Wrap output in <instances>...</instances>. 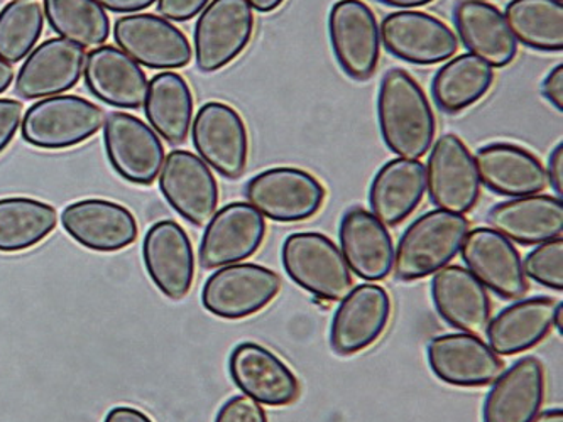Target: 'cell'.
Here are the masks:
<instances>
[{"label":"cell","mask_w":563,"mask_h":422,"mask_svg":"<svg viewBox=\"0 0 563 422\" xmlns=\"http://www.w3.org/2000/svg\"><path fill=\"white\" fill-rule=\"evenodd\" d=\"M377 122L380 137L395 156L418 160L435 143L432 103L407 69H388L380 80Z\"/></svg>","instance_id":"cell-1"},{"label":"cell","mask_w":563,"mask_h":422,"mask_svg":"<svg viewBox=\"0 0 563 422\" xmlns=\"http://www.w3.org/2000/svg\"><path fill=\"white\" fill-rule=\"evenodd\" d=\"M471 223L449 211H427L415 220L395 248L393 273L401 282L424 279L450 266L464 244Z\"/></svg>","instance_id":"cell-2"},{"label":"cell","mask_w":563,"mask_h":422,"mask_svg":"<svg viewBox=\"0 0 563 422\" xmlns=\"http://www.w3.org/2000/svg\"><path fill=\"white\" fill-rule=\"evenodd\" d=\"M282 263L298 288L323 301H342L354 288L341 248L323 233H291L283 242Z\"/></svg>","instance_id":"cell-3"},{"label":"cell","mask_w":563,"mask_h":422,"mask_svg":"<svg viewBox=\"0 0 563 422\" xmlns=\"http://www.w3.org/2000/svg\"><path fill=\"white\" fill-rule=\"evenodd\" d=\"M106 122L102 107L78 96L41 99L21 121V135L41 151H65L92 138Z\"/></svg>","instance_id":"cell-4"},{"label":"cell","mask_w":563,"mask_h":422,"mask_svg":"<svg viewBox=\"0 0 563 422\" xmlns=\"http://www.w3.org/2000/svg\"><path fill=\"white\" fill-rule=\"evenodd\" d=\"M245 200L264 219L300 223L313 219L327 200L325 186L317 176L291 166H278L253 176L244 188Z\"/></svg>","instance_id":"cell-5"},{"label":"cell","mask_w":563,"mask_h":422,"mask_svg":"<svg viewBox=\"0 0 563 422\" xmlns=\"http://www.w3.org/2000/svg\"><path fill=\"white\" fill-rule=\"evenodd\" d=\"M256 30V15L245 0H210L194 30L195 65L201 74H216L247 49Z\"/></svg>","instance_id":"cell-6"},{"label":"cell","mask_w":563,"mask_h":422,"mask_svg":"<svg viewBox=\"0 0 563 422\" xmlns=\"http://www.w3.org/2000/svg\"><path fill=\"white\" fill-rule=\"evenodd\" d=\"M282 289V276L269 267L232 264L210 274L201 289V307L220 320H245L266 310Z\"/></svg>","instance_id":"cell-7"},{"label":"cell","mask_w":563,"mask_h":422,"mask_svg":"<svg viewBox=\"0 0 563 422\" xmlns=\"http://www.w3.org/2000/svg\"><path fill=\"white\" fill-rule=\"evenodd\" d=\"M198 157L225 179L242 178L250 160V132L241 113L223 102H207L191 122Z\"/></svg>","instance_id":"cell-8"},{"label":"cell","mask_w":563,"mask_h":422,"mask_svg":"<svg viewBox=\"0 0 563 422\" xmlns=\"http://www.w3.org/2000/svg\"><path fill=\"white\" fill-rule=\"evenodd\" d=\"M427 193L439 210L467 215L479 203L481 179L467 144L459 135L443 134L430 147Z\"/></svg>","instance_id":"cell-9"},{"label":"cell","mask_w":563,"mask_h":422,"mask_svg":"<svg viewBox=\"0 0 563 422\" xmlns=\"http://www.w3.org/2000/svg\"><path fill=\"white\" fill-rule=\"evenodd\" d=\"M333 56L351 80L367 81L380 62L379 22L364 0H336L329 12Z\"/></svg>","instance_id":"cell-10"},{"label":"cell","mask_w":563,"mask_h":422,"mask_svg":"<svg viewBox=\"0 0 563 422\" xmlns=\"http://www.w3.org/2000/svg\"><path fill=\"white\" fill-rule=\"evenodd\" d=\"M103 146L112 169L131 185H153L165 163L162 137L132 113L106 115Z\"/></svg>","instance_id":"cell-11"},{"label":"cell","mask_w":563,"mask_h":422,"mask_svg":"<svg viewBox=\"0 0 563 422\" xmlns=\"http://www.w3.org/2000/svg\"><path fill=\"white\" fill-rule=\"evenodd\" d=\"M379 33L386 52L410 65H439L459 52L454 30L428 12H391L380 22Z\"/></svg>","instance_id":"cell-12"},{"label":"cell","mask_w":563,"mask_h":422,"mask_svg":"<svg viewBox=\"0 0 563 422\" xmlns=\"http://www.w3.org/2000/svg\"><path fill=\"white\" fill-rule=\"evenodd\" d=\"M266 232V220L256 208L244 201L225 204L213 213L201 235V269L216 270L251 259L263 245Z\"/></svg>","instance_id":"cell-13"},{"label":"cell","mask_w":563,"mask_h":422,"mask_svg":"<svg viewBox=\"0 0 563 422\" xmlns=\"http://www.w3.org/2000/svg\"><path fill=\"white\" fill-rule=\"evenodd\" d=\"M391 296L377 285H361L342 299L330 323L333 354L352 357L371 348L385 335L391 321Z\"/></svg>","instance_id":"cell-14"},{"label":"cell","mask_w":563,"mask_h":422,"mask_svg":"<svg viewBox=\"0 0 563 422\" xmlns=\"http://www.w3.org/2000/svg\"><path fill=\"white\" fill-rule=\"evenodd\" d=\"M459 254L465 269L494 295L506 301H518L527 296L530 286L520 252L501 233L487 226L468 230Z\"/></svg>","instance_id":"cell-15"},{"label":"cell","mask_w":563,"mask_h":422,"mask_svg":"<svg viewBox=\"0 0 563 422\" xmlns=\"http://www.w3.org/2000/svg\"><path fill=\"white\" fill-rule=\"evenodd\" d=\"M159 191L169 207L194 226H206L219 207V182L197 154L175 149L159 171Z\"/></svg>","instance_id":"cell-16"},{"label":"cell","mask_w":563,"mask_h":422,"mask_svg":"<svg viewBox=\"0 0 563 422\" xmlns=\"http://www.w3.org/2000/svg\"><path fill=\"white\" fill-rule=\"evenodd\" d=\"M114 40L125 55L151 69L185 68L194 55L184 31L162 15L147 12L119 18L114 24Z\"/></svg>","instance_id":"cell-17"},{"label":"cell","mask_w":563,"mask_h":422,"mask_svg":"<svg viewBox=\"0 0 563 422\" xmlns=\"http://www.w3.org/2000/svg\"><path fill=\"white\" fill-rule=\"evenodd\" d=\"M229 374L244 396L267 408H286L301 396L297 375L260 343H239L229 357Z\"/></svg>","instance_id":"cell-18"},{"label":"cell","mask_w":563,"mask_h":422,"mask_svg":"<svg viewBox=\"0 0 563 422\" xmlns=\"http://www.w3.org/2000/svg\"><path fill=\"white\" fill-rule=\"evenodd\" d=\"M59 222L78 245L100 254L124 251L140 235L134 213L103 198L74 201L62 211Z\"/></svg>","instance_id":"cell-19"},{"label":"cell","mask_w":563,"mask_h":422,"mask_svg":"<svg viewBox=\"0 0 563 422\" xmlns=\"http://www.w3.org/2000/svg\"><path fill=\"white\" fill-rule=\"evenodd\" d=\"M427 360L437 379L462 389L490 386L505 370L503 358L471 333H449L430 340Z\"/></svg>","instance_id":"cell-20"},{"label":"cell","mask_w":563,"mask_h":422,"mask_svg":"<svg viewBox=\"0 0 563 422\" xmlns=\"http://www.w3.org/2000/svg\"><path fill=\"white\" fill-rule=\"evenodd\" d=\"M143 263L157 291L169 301L190 295L195 280L194 245L187 230L175 220H159L143 241Z\"/></svg>","instance_id":"cell-21"},{"label":"cell","mask_w":563,"mask_h":422,"mask_svg":"<svg viewBox=\"0 0 563 422\" xmlns=\"http://www.w3.org/2000/svg\"><path fill=\"white\" fill-rule=\"evenodd\" d=\"M87 52L63 37L43 41L26 56L15 75V96L41 100L62 96L77 87L84 75Z\"/></svg>","instance_id":"cell-22"},{"label":"cell","mask_w":563,"mask_h":422,"mask_svg":"<svg viewBox=\"0 0 563 422\" xmlns=\"http://www.w3.org/2000/svg\"><path fill=\"white\" fill-rule=\"evenodd\" d=\"M545 367L523 357L501 371L484 399L483 422H533L545 402Z\"/></svg>","instance_id":"cell-23"},{"label":"cell","mask_w":563,"mask_h":422,"mask_svg":"<svg viewBox=\"0 0 563 422\" xmlns=\"http://www.w3.org/2000/svg\"><path fill=\"white\" fill-rule=\"evenodd\" d=\"M339 238L345 263L358 279L377 282L393 273L395 242L391 233L366 208L352 207L345 211Z\"/></svg>","instance_id":"cell-24"},{"label":"cell","mask_w":563,"mask_h":422,"mask_svg":"<svg viewBox=\"0 0 563 422\" xmlns=\"http://www.w3.org/2000/svg\"><path fill=\"white\" fill-rule=\"evenodd\" d=\"M474 163L481 185L499 197H530L543 193L549 186L542 160L516 144L493 143L479 147Z\"/></svg>","instance_id":"cell-25"},{"label":"cell","mask_w":563,"mask_h":422,"mask_svg":"<svg viewBox=\"0 0 563 422\" xmlns=\"http://www.w3.org/2000/svg\"><path fill=\"white\" fill-rule=\"evenodd\" d=\"M84 80L97 100L115 109L137 110L146 99L144 69L122 49L110 44H102L88 53Z\"/></svg>","instance_id":"cell-26"},{"label":"cell","mask_w":563,"mask_h":422,"mask_svg":"<svg viewBox=\"0 0 563 422\" xmlns=\"http://www.w3.org/2000/svg\"><path fill=\"white\" fill-rule=\"evenodd\" d=\"M432 299L439 316L461 333L479 335L489 324V292L465 267L446 266L433 274Z\"/></svg>","instance_id":"cell-27"},{"label":"cell","mask_w":563,"mask_h":422,"mask_svg":"<svg viewBox=\"0 0 563 422\" xmlns=\"http://www.w3.org/2000/svg\"><path fill=\"white\" fill-rule=\"evenodd\" d=\"M490 229L516 244L534 245L562 237V198L530 195L494 204L487 213Z\"/></svg>","instance_id":"cell-28"},{"label":"cell","mask_w":563,"mask_h":422,"mask_svg":"<svg viewBox=\"0 0 563 422\" xmlns=\"http://www.w3.org/2000/svg\"><path fill=\"white\" fill-rule=\"evenodd\" d=\"M562 302L550 296L518 299L486 326L487 345L498 355H520L542 343L555 323Z\"/></svg>","instance_id":"cell-29"},{"label":"cell","mask_w":563,"mask_h":422,"mask_svg":"<svg viewBox=\"0 0 563 422\" xmlns=\"http://www.w3.org/2000/svg\"><path fill=\"white\" fill-rule=\"evenodd\" d=\"M454 21L462 44L471 55L493 68H506L518 55V41L512 36L505 14L486 0H459Z\"/></svg>","instance_id":"cell-30"},{"label":"cell","mask_w":563,"mask_h":422,"mask_svg":"<svg viewBox=\"0 0 563 422\" xmlns=\"http://www.w3.org/2000/svg\"><path fill=\"white\" fill-rule=\"evenodd\" d=\"M427 193L424 164L396 157L380 166L369 188L371 213L389 229L413 215Z\"/></svg>","instance_id":"cell-31"},{"label":"cell","mask_w":563,"mask_h":422,"mask_svg":"<svg viewBox=\"0 0 563 422\" xmlns=\"http://www.w3.org/2000/svg\"><path fill=\"white\" fill-rule=\"evenodd\" d=\"M144 113L151 129L169 146L187 143L194 122V93L190 85L175 71H163L147 81Z\"/></svg>","instance_id":"cell-32"},{"label":"cell","mask_w":563,"mask_h":422,"mask_svg":"<svg viewBox=\"0 0 563 422\" xmlns=\"http://www.w3.org/2000/svg\"><path fill=\"white\" fill-rule=\"evenodd\" d=\"M494 68L471 53L445 62L432 81L437 107L449 115L471 109L489 93L494 85Z\"/></svg>","instance_id":"cell-33"},{"label":"cell","mask_w":563,"mask_h":422,"mask_svg":"<svg viewBox=\"0 0 563 422\" xmlns=\"http://www.w3.org/2000/svg\"><path fill=\"white\" fill-rule=\"evenodd\" d=\"M58 211L46 201L27 197L0 198V254L36 247L55 232Z\"/></svg>","instance_id":"cell-34"},{"label":"cell","mask_w":563,"mask_h":422,"mask_svg":"<svg viewBox=\"0 0 563 422\" xmlns=\"http://www.w3.org/2000/svg\"><path fill=\"white\" fill-rule=\"evenodd\" d=\"M503 14L518 43L534 52H562V0H511Z\"/></svg>","instance_id":"cell-35"},{"label":"cell","mask_w":563,"mask_h":422,"mask_svg":"<svg viewBox=\"0 0 563 422\" xmlns=\"http://www.w3.org/2000/svg\"><path fill=\"white\" fill-rule=\"evenodd\" d=\"M44 18L63 40L99 48L110 36V19L96 0H43Z\"/></svg>","instance_id":"cell-36"},{"label":"cell","mask_w":563,"mask_h":422,"mask_svg":"<svg viewBox=\"0 0 563 422\" xmlns=\"http://www.w3.org/2000/svg\"><path fill=\"white\" fill-rule=\"evenodd\" d=\"M44 30L43 5L37 0H11L0 9V59L9 65L22 62Z\"/></svg>","instance_id":"cell-37"},{"label":"cell","mask_w":563,"mask_h":422,"mask_svg":"<svg viewBox=\"0 0 563 422\" xmlns=\"http://www.w3.org/2000/svg\"><path fill=\"white\" fill-rule=\"evenodd\" d=\"M525 276L553 291H563V241L562 237L534 245L525 257Z\"/></svg>","instance_id":"cell-38"},{"label":"cell","mask_w":563,"mask_h":422,"mask_svg":"<svg viewBox=\"0 0 563 422\" xmlns=\"http://www.w3.org/2000/svg\"><path fill=\"white\" fill-rule=\"evenodd\" d=\"M216 422H269L263 406L250 397H231L217 412Z\"/></svg>","instance_id":"cell-39"},{"label":"cell","mask_w":563,"mask_h":422,"mask_svg":"<svg viewBox=\"0 0 563 422\" xmlns=\"http://www.w3.org/2000/svg\"><path fill=\"white\" fill-rule=\"evenodd\" d=\"M157 12L166 21L188 22L197 18L210 0H156Z\"/></svg>","instance_id":"cell-40"},{"label":"cell","mask_w":563,"mask_h":422,"mask_svg":"<svg viewBox=\"0 0 563 422\" xmlns=\"http://www.w3.org/2000/svg\"><path fill=\"white\" fill-rule=\"evenodd\" d=\"M21 121L22 103L14 99H0V154L12 143Z\"/></svg>","instance_id":"cell-41"},{"label":"cell","mask_w":563,"mask_h":422,"mask_svg":"<svg viewBox=\"0 0 563 422\" xmlns=\"http://www.w3.org/2000/svg\"><path fill=\"white\" fill-rule=\"evenodd\" d=\"M542 96L555 107L559 112L563 110V66L556 65L547 75L542 84Z\"/></svg>","instance_id":"cell-42"},{"label":"cell","mask_w":563,"mask_h":422,"mask_svg":"<svg viewBox=\"0 0 563 422\" xmlns=\"http://www.w3.org/2000/svg\"><path fill=\"white\" fill-rule=\"evenodd\" d=\"M547 179L549 185L552 186L556 198H562L563 195V144L560 143L555 149L550 154L549 166L545 168Z\"/></svg>","instance_id":"cell-43"},{"label":"cell","mask_w":563,"mask_h":422,"mask_svg":"<svg viewBox=\"0 0 563 422\" xmlns=\"http://www.w3.org/2000/svg\"><path fill=\"white\" fill-rule=\"evenodd\" d=\"M96 2L115 14H129V12L146 11L156 0H96Z\"/></svg>","instance_id":"cell-44"},{"label":"cell","mask_w":563,"mask_h":422,"mask_svg":"<svg viewBox=\"0 0 563 422\" xmlns=\"http://www.w3.org/2000/svg\"><path fill=\"white\" fill-rule=\"evenodd\" d=\"M103 422H154L150 415L144 414L141 409L131 408V406H118L107 412Z\"/></svg>","instance_id":"cell-45"},{"label":"cell","mask_w":563,"mask_h":422,"mask_svg":"<svg viewBox=\"0 0 563 422\" xmlns=\"http://www.w3.org/2000/svg\"><path fill=\"white\" fill-rule=\"evenodd\" d=\"M379 2L380 4L389 5V8L411 11V9L423 8V5L432 4L435 0H379Z\"/></svg>","instance_id":"cell-46"},{"label":"cell","mask_w":563,"mask_h":422,"mask_svg":"<svg viewBox=\"0 0 563 422\" xmlns=\"http://www.w3.org/2000/svg\"><path fill=\"white\" fill-rule=\"evenodd\" d=\"M245 2L253 8V11L269 14V12H275L276 9L282 8L286 0H245Z\"/></svg>","instance_id":"cell-47"},{"label":"cell","mask_w":563,"mask_h":422,"mask_svg":"<svg viewBox=\"0 0 563 422\" xmlns=\"http://www.w3.org/2000/svg\"><path fill=\"white\" fill-rule=\"evenodd\" d=\"M12 81H14V69H12V66L5 63L4 59H0V93L8 91Z\"/></svg>","instance_id":"cell-48"},{"label":"cell","mask_w":563,"mask_h":422,"mask_svg":"<svg viewBox=\"0 0 563 422\" xmlns=\"http://www.w3.org/2000/svg\"><path fill=\"white\" fill-rule=\"evenodd\" d=\"M533 422H563V411L560 408L549 409L540 412Z\"/></svg>","instance_id":"cell-49"},{"label":"cell","mask_w":563,"mask_h":422,"mask_svg":"<svg viewBox=\"0 0 563 422\" xmlns=\"http://www.w3.org/2000/svg\"><path fill=\"white\" fill-rule=\"evenodd\" d=\"M553 326H556V330H559V332L562 333V330H563V304H560V307L556 308L555 323H553Z\"/></svg>","instance_id":"cell-50"}]
</instances>
